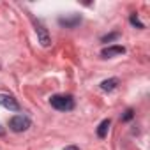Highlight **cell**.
Returning <instances> with one entry per match:
<instances>
[{
	"mask_svg": "<svg viewBox=\"0 0 150 150\" xmlns=\"http://www.w3.org/2000/svg\"><path fill=\"white\" fill-rule=\"evenodd\" d=\"M50 104H51V108H55L58 111H71L74 108V99H72V96L57 94V96H51Z\"/></svg>",
	"mask_w": 150,
	"mask_h": 150,
	"instance_id": "6da1fadb",
	"label": "cell"
},
{
	"mask_svg": "<svg viewBox=\"0 0 150 150\" xmlns=\"http://www.w3.org/2000/svg\"><path fill=\"white\" fill-rule=\"evenodd\" d=\"M30 125H32V122H30V118H28L27 115H14V117L9 120V127H11V131H14V132H23V131H27Z\"/></svg>",
	"mask_w": 150,
	"mask_h": 150,
	"instance_id": "7a4b0ae2",
	"label": "cell"
},
{
	"mask_svg": "<svg viewBox=\"0 0 150 150\" xmlns=\"http://www.w3.org/2000/svg\"><path fill=\"white\" fill-rule=\"evenodd\" d=\"M0 106H4V108L9 110V111H20L18 101H16L13 96H9V94H0Z\"/></svg>",
	"mask_w": 150,
	"mask_h": 150,
	"instance_id": "3957f363",
	"label": "cell"
},
{
	"mask_svg": "<svg viewBox=\"0 0 150 150\" xmlns=\"http://www.w3.org/2000/svg\"><path fill=\"white\" fill-rule=\"evenodd\" d=\"M35 34H37V37H39V42H41L44 48H48V46L51 44V37H50L48 30H46L39 21H35Z\"/></svg>",
	"mask_w": 150,
	"mask_h": 150,
	"instance_id": "277c9868",
	"label": "cell"
},
{
	"mask_svg": "<svg viewBox=\"0 0 150 150\" xmlns=\"http://www.w3.org/2000/svg\"><path fill=\"white\" fill-rule=\"evenodd\" d=\"M125 53V48L120 46V44H113V46H108L103 50V58H111V57H117V55H124Z\"/></svg>",
	"mask_w": 150,
	"mask_h": 150,
	"instance_id": "5b68a950",
	"label": "cell"
},
{
	"mask_svg": "<svg viewBox=\"0 0 150 150\" xmlns=\"http://www.w3.org/2000/svg\"><path fill=\"white\" fill-rule=\"evenodd\" d=\"M58 23H60L62 27H65V28H74L76 25H80V23H81V16H78V14L65 16V18H60V20H58Z\"/></svg>",
	"mask_w": 150,
	"mask_h": 150,
	"instance_id": "8992f818",
	"label": "cell"
},
{
	"mask_svg": "<svg viewBox=\"0 0 150 150\" xmlns=\"http://www.w3.org/2000/svg\"><path fill=\"white\" fill-rule=\"evenodd\" d=\"M118 87V80L117 78H110V80H104L103 83H101V88L104 90V92H111V90H115Z\"/></svg>",
	"mask_w": 150,
	"mask_h": 150,
	"instance_id": "52a82bcc",
	"label": "cell"
},
{
	"mask_svg": "<svg viewBox=\"0 0 150 150\" xmlns=\"http://www.w3.org/2000/svg\"><path fill=\"white\" fill-rule=\"evenodd\" d=\"M110 125H111L110 118L103 120V122L99 124V127H97V136H99V138H106V134H108V131H110Z\"/></svg>",
	"mask_w": 150,
	"mask_h": 150,
	"instance_id": "ba28073f",
	"label": "cell"
},
{
	"mask_svg": "<svg viewBox=\"0 0 150 150\" xmlns=\"http://www.w3.org/2000/svg\"><path fill=\"white\" fill-rule=\"evenodd\" d=\"M129 21H131V25H134V27H138V28H145V25H143V23L138 20V16H136V14H131Z\"/></svg>",
	"mask_w": 150,
	"mask_h": 150,
	"instance_id": "9c48e42d",
	"label": "cell"
},
{
	"mask_svg": "<svg viewBox=\"0 0 150 150\" xmlns=\"http://www.w3.org/2000/svg\"><path fill=\"white\" fill-rule=\"evenodd\" d=\"M115 39H118V32H113V34H108V35H104L101 41L106 44V42H111V41H115Z\"/></svg>",
	"mask_w": 150,
	"mask_h": 150,
	"instance_id": "30bf717a",
	"label": "cell"
},
{
	"mask_svg": "<svg viewBox=\"0 0 150 150\" xmlns=\"http://www.w3.org/2000/svg\"><path fill=\"white\" fill-rule=\"evenodd\" d=\"M132 117H134V111H132V110H127V111L124 113V117H122V120H124V122H129V120H131Z\"/></svg>",
	"mask_w": 150,
	"mask_h": 150,
	"instance_id": "8fae6325",
	"label": "cell"
},
{
	"mask_svg": "<svg viewBox=\"0 0 150 150\" xmlns=\"http://www.w3.org/2000/svg\"><path fill=\"white\" fill-rule=\"evenodd\" d=\"M4 134H6V129H4L2 125H0V136H4Z\"/></svg>",
	"mask_w": 150,
	"mask_h": 150,
	"instance_id": "7c38bea8",
	"label": "cell"
},
{
	"mask_svg": "<svg viewBox=\"0 0 150 150\" xmlns=\"http://www.w3.org/2000/svg\"><path fill=\"white\" fill-rule=\"evenodd\" d=\"M65 150H80V148H78V146H67Z\"/></svg>",
	"mask_w": 150,
	"mask_h": 150,
	"instance_id": "4fadbf2b",
	"label": "cell"
}]
</instances>
